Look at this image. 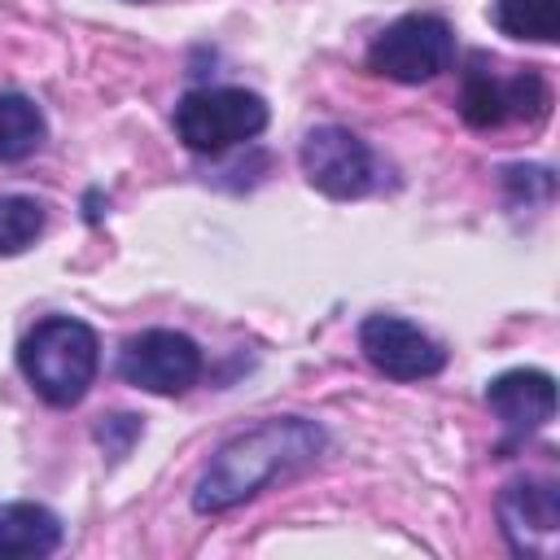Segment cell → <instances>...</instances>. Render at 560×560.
<instances>
[{"mask_svg": "<svg viewBox=\"0 0 560 560\" xmlns=\"http://www.w3.org/2000/svg\"><path fill=\"white\" fill-rule=\"evenodd\" d=\"M328 438L315 420L306 416H271L249 424L245 433L228 438L210 464L201 468L192 486V508L197 512H228L245 499H254L262 486H271L284 472H298L324 455Z\"/></svg>", "mask_w": 560, "mask_h": 560, "instance_id": "6da1fadb", "label": "cell"}, {"mask_svg": "<svg viewBox=\"0 0 560 560\" xmlns=\"http://www.w3.org/2000/svg\"><path fill=\"white\" fill-rule=\"evenodd\" d=\"M18 368L48 407H74L101 368L96 332L74 315H48L22 337Z\"/></svg>", "mask_w": 560, "mask_h": 560, "instance_id": "7a4b0ae2", "label": "cell"}, {"mask_svg": "<svg viewBox=\"0 0 560 560\" xmlns=\"http://www.w3.org/2000/svg\"><path fill=\"white\" fill-rule=\"evenodd\" d=\"M267 101L249 88H192L175 105V136L192 153H228L267 127Z\"/></svg>", "mask_w": 560, "mask_h": 560, "instance_id": "3957f363", "label": "cell"}, {"mask_svg": "<svg viewBox=\"0 0 560 560\" xmlns=\"http://www.w3.org/2000/svg\"><path fill=\"white\" fill-rule=\"evenodd\" d=\"M551 109V88L538 70L499 74L481 52L468 57V70L459 79V118L477 131L503 127V122H542Z\"/></svg>", "mask_w": 560, "mask_h": 560, "instance_id": "277c9868", "label": "cell"}, {"mask_svg": "<svg viewBox=\"0 0 560 560\" xmlns=\"http://www.w3.org/2000/svg\"><path fill=\"white\" fill-rule=\"evenodd\" d=\"M451 61H455V31L438 13H402L368 48V70L394 83H429Z\"/></svg>", "mask_w": 560, "mask_h": 560, "instance_id": "5b68a950", "label": "cell"}, {"mask_svg": "<svg viewBox=\"0 0 560 560\" xmlns=\"http://www.w3.org/2000/svg\"><path fill=\"white\" fill-rule=\"evenodd\" d=\"M298 162H302L306 184L332 201L368 197L381 184V162L368 149V140H359L350 127H337V122L311 127L298 149Z\"/></svg>", "mask_w": 560, "mask_h": 560, "instance_id": "8992f818", "label": "cell"}, {"mask_svg": "<svg viewBox=\"0 0 560 560\" xmlns=\"http://www.w3.org/2000/svg\"><path fill=\"white\" fill-rule=\"evenodd\" d=\"M206 359L192 337L175 328H144L118 350V376L144 394H184L197 385Z\"/></svg>", "mask_w": 560, "mask_h": 560, "instance_id": "52a82bcc", "label": "cell"}, {"mask_svg": "<svg viewBox=\"0 0 560 560\" xmlns=\"http://www.w3.org/2000/svg\"><path fill=\"white\" fill-rule=\"evenodd\" d=\"M494 512H499V529H503V542L512 547V556H525V560H551L556 556V547H560V494L551 481H534V477L508 481L494 499Z\"/></svg>", "mask_w": 560, "mask_h": 560, "instance_id": "ba28073f", "label": "cell"}, {"mask_svg": "<svg viewBox=\"0 0 560 560\" xmlns=\"http://www.w3.org/2000/svg\"><path fill=\"white\" fill-rule=\"evenodd\" d=\"M359 350L389 381H429L446 368L442 341L402 315H368L359 324Z\"/></svg>", "mask_w": 560, "mask_h": 560, "instance_id": "9c48e42d", "label": "cell"}, {"mask_svg": "<svg viewBox=\"0 0 560 560\" xmlns=\"http://www.w3.org/2000/svg\"><path fill=\"white\" fill-rule=\"evenodd\" d=\"M486 407L503 420L508 433L525 438L534 429H542L556 416V381L542 368H512L499 372L486 385Z\"/></svg>", "mask_w": 560, "mask_h": 560, "instance_id": "30bf717a", "label": "cell"}, {"mask_svg": "<svg viewBox=\"0 0 560 560\" xmlns=\"http://www.w3.org/2000/svg\"><path fill=\"white\" fill-rule=\"evenodd\" d=\"M66 529L61 516L44 503H4L0 508V560L4 556H52Z\"/></svg>", "mask_w": 560, "mask_h": 560, "instance_id": "8fae6325", "label": "cell"}, {"mask_svg": "<svg viewBox=\"0 0 560 560\" xmlns=\"http://www.w3.org/2000/svg\"><path fill=\"white\" fill-rule=\"evenodd\" d=\"M48 136L44 109L26 92H0V162H26Z\"/></svg>", "mask_w": 560, "mask_h": 560, "instance_id": "7c38bea8", "label": "cell"}, {"mask_svg": "<svg viewBox=\"0 0 560 560\" xmlns=\"http://www.w3.org/2000/svg\"><path fill=\"white\" fill-rule=\"evenodd\" d=\"M490 18L508 39L551 44L560 35V0H494Z\"/></svg>", "mask_w": 560, "mask_h": 560, "instance_id": "4fadbf2b", "label": "cell"}, {"mask_svg": "<svg viewBox=\"0 0 560 560\" xmlns=\"http://www.w3.org/2000/svg\"><path fill=\"white\" fill-rule=\"evenodd\" d=\"M44 232V206L22 192H0V254H22Z\"/></svg>", "mask_w": 560, "mask_h": 560, "instance_id": "5bb4252c", "label": "cell"}, {"mask_svg": "<svg viewBox=\"0 0 560 560\" xmlns=\"http://www.w3.org/2000/svg\"><path fill=\"white\" fill-rule=\"evenodd\" d=\"M96 438H101L105 451L118 459V455H127V446L140 438V420H136V416H109L105 424H96Z\"/></svg>", "mask_w": 560, "mask_h": 560, "instance_id": "9a60e30c", "label": "cell"}]
</instances>
